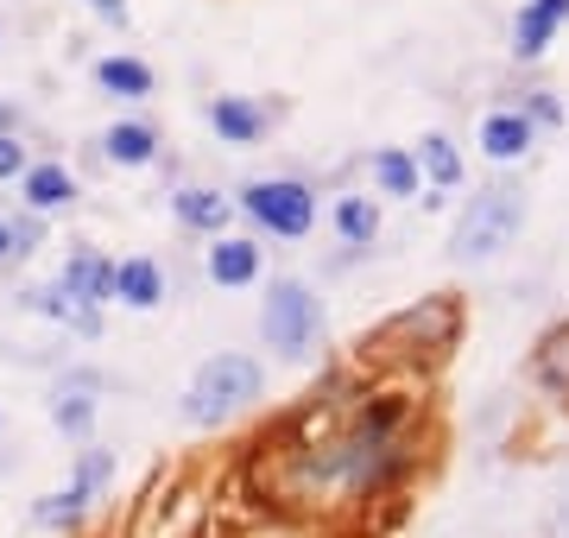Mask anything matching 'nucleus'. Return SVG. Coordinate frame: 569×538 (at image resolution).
<instances>
[{"label":"nucleus","instance_id":"f257e3e1","mask_svg":"<svg viewBox=\"0 0 569 538\" xmlns=\"http://www.w3.org/2000/svg\"><path fill=\"white\" fill-rule=\"evenodd\" d=\"M406 418L411 406L399 393L387 399H373L355 425H348L336 444H329L323 456H310L305 462V476L323 488V481H342L348 495H380L392 476H406V462H411V444H406Z\"/></svg>","mask_w":569,"mask_h":538},{"label":"nucleus","instance_id":"f03ea898","mask_svg":"<svg viewBox=\"0 0 569 538\" xmlns=\"http://www.w3.org/2000/svg\"><path fill=\"white\" fill-rule=\"evenodd\" d=\"M519 222H526V197L512 185H488L481 197H468L462 222H456V253L462 260H488V253H500L519 235Z\"/></svg>","mask_w":569,"mask_h":538},{"label":"nucleus","instance_id":"7ed1b4c3","mask_svg":"<svg viewBox=\"0 0 569 538\" xmlns=\"http://www.w3.org/2000/svg\"><path fill=\"white\" fill-rule=\"evenodd\" d=\"M260 330H266V342H272L279 355L305 361L310 342H317V330H323V311H317L310 286H298V279H272V286H266V305H260Z\"/></svg>","mask_w":569,"mask_h":538},{"label":"nucleus","instance_id":"20e7f679","mask_svg":"<svg viewBox=\"0 0 569 538\" xmlns=\"http://www.w3.org/2000/svg\"><path fill=\"white\" fill-rule=\"evenodd\" d=\"M247 399H260V361H247V355H216V361L190 380V406H183V412L197 418V425H216V418L241 412Z\"/></svg>","mask_w":569,"mask_h":538},{"label":"nucleus","instance_id":"39448f33","mask_svg":"<svg viewBox=\"0 0 569 538\" xmlns=\"http://www.w3.org/2000/svg\"><path fill=\"white\" fill-rule=\"evenodd\" d=\"M241 209L266 228V235H284V241H298V235L317 228V197H310L298 178H260V185H247Z\"/></svg>","mask_w":569,"mask_h":538},{"label":"nucleus","instance_id":"423d86ee","mask_svg":"<svg viewBox=\"0 0 569 538\" xmlns=\"http://www.w3.org/2000/svg\"><path fill=\"white\" fill-rule=\"evenodd\" d=\"M108 476H114V456H108V450H82L70 488H63V495H51L39 507V526H77V519L89 514V500L108 488Z\"/></svg>","mask_w":569,"mask_h":538},{"label":"nucleus","instance_id":"0eeeda50","mask_svg":"<svg viewBox=\"0 0 569 538\" xmlns=\"http://www.w3.org/2000/svg\"><path fill=\"white\" fill-rule=\"evenodd\" d=\"M563 20H569V0H531V7H519V20H512V51H519V58H538Z\"/></svg>","mask_w":569,"mask_h":538},{"label":"nucleus","instance_id":"6e6552de","mask_svg":"<svg viewBox=\"0 0 569 538\" xmlns=\"http://www.w3.org/2000/svg\"><path fill=\"white\" fill-rule=\"evenodd\" d=\"M96 393H102V380H96V373H70V380L58 387L51 418H58L70 437H89V425H96Z\"/></svg>","mask_w":569,"mask_h":538},{"label":"nucleus","instance_id":"1a4fd4ad","mask_svg":"<svg viewBox=\"0 0 569 538\" xmlns=\"http://www.w3.org/2000/svg\"><path fill=\"white\" fill-rule=\"evenodd\" d=\"M209 279H216V286H253V279H260V248L241 241V235H222V241L209 248Z\"/></svg>","mask_w":569,"mask_h":538},{"label":"nucleus","instance_id":"9d476101","mask_svg":"<svg viewBox=\"0 0 569 538\" xmlns=\"http://www.w3.org/2000/svg\"><path fill=\"white\" fill-rule=\"evenodd\" d=\"M209 127H216L228 146H253L266 133V114L247 102V96H216V102H209Z\"/></svg>","mask_w":569,"mask_h":538},{"label":"nucleus","instance_id":"9b49d317","mask_svg":"<svg viewBox=\"0 0 569 538\" xmlns=\"http://www.w3.org/2000/svg\"><path fill=\"white\" fill-rule=\"evenodd\" d=\"M108 298H121V305H133V311H152V305L164 298V272L152 267V260H121Z\"/></svg>","mask_w":569,"mask_h":538},{"label":"nucleus","instance_id":"f8f14e48","mask_svg":"<svg viewBox=\"0 0 569 538\" xmlns=\"http://www.w3.org/2000/svg\"><path fill=\"white\" fill-rule=\"evenodd\" d=\"M77 305H108V286H114V267H108L102 253H70V267L58 279Z\"/></svg>","mask_w":569,"mask_h":538},{"label":"nucleus","instance_id":"ddd939ff","mask_svg":"<svg viewBox=\"0 0 569 538\" xmlns=\"http://www.w3.org/2000/svg\"><path fill=\"white\" fill-rule=\"evenodd\" d=\"M171 209H178L183 228H203V235H216V228L234 216V203H228V197H216V190H203V185H183L178 197H171Z\"/></svg>","mask_w":569,"mask_h":538},{"label":"nucleus","instance_id":"4468645a","mask_svg":"<svg viewBox=\"0 0 569 538\" xmlns=\"http://www.w3.org/2000/svg\"><path fill=\"white\" fill-rule=\"evenodd\" d=\"M20 190H26V203L39 209V216H51V209H63L70 197H77V178H70L63 166H26Z\"/></svg>","mask_w":569,"mask_h":538},{"label":"nucleus","instance_id":"2eb2a0df","mask_svg":"<svg viewBox=\"0 0 569 538\" xmlns=\"http://www.w3.org/2000/svg\"><path fill=\"white\" fill-rule=\"evenodd\" d=\"M102 152L114 159V166H152V152H159V133L146 121H114L102 133Z\"/></svg>","mask_w":569,"mask_h":538},{"label":"nucleus","instance_id":"dca6fc26","mask_svg":"<svg viewBox=\"0 0 569 538\" xmlns=\"http://www.w3.org/2000/svg\"><path fill=\"white\" fill-rule=\"evenodd\" d=\"M481 146H488V159H519V152L531 146V121L519 114V108H500V114L481 121Z\"/></svg>","mask_w":569,"mask_h":538},{"label":"nucleus","instance_id":"f3484780","mask_svg":"<svg viewBox=\"0 0 569 538\" xmlns=\"http://www.w3.org/2000/svg\"><path fill=\"white\" fill-rule=\"evenodd\" d=\"M96 83H102L108 96H121V102H146V96H152V70H146L140 58H102L96 63Z\"/></svg>","mask_w":569,"mask_h":538},{"label":"nucleus","instance_id":"a211bd4d","mask_svg":"<svg viewBox=\"0 0 569 538\" xmlns=\"http://www.w3.org/2000/svg\"><path fill=\"white\" fill-rule=\"evenodd\" d=\"M411 159H418V166H425V178L437 190H456L462 185V152H456V146L443 140V133H425V140H418V152H411Z\"/></svg>","mask_w":569,"mask_h":538},{"label":"nucleus","instance_id":"6ab92c4d","mask_svg":"<svg viewBox=\"0 0 569 538\" xmlns=\"http://www.w3.org/2000/svg\"><path fill=\"white\" fill-rule=\"evenodd\" d=\"M373 178L387 197H418V159H411L406 146H380L373 152Z\"/></svg>","mask_w":569,"mask_h":538},{"label":"nucleus","instance_id":"aec40b11","mask_svg":"<svg viewBox=\"0 0 569 538\" xmlns=\"http://www.w3.org/2000/svg\"><path fill=\"white\" fill-rule=\"evenodd\" d=\"M336 235H342L348 248H367V241L380 235V209L367 203V197H342V203H336Z\"/></svg>","mask_w":569,"mask_h":538},{"label":"nucleus","instance_id":"412c9836","mask_svg":"<svg viewBox=\"0 0 569 538\" xmlns=\"http://www.w3.org/2000/svg\"><path fill=\"white\" fill-rule=\"evenodd\" d=\"M538 380H545L550 393H569V330H557L538 349Z\"/></svg>","mask_w":569,"mask_h":538},{"label":"nucleus","instance_id":"4be33fe9","mask_svg":"<svg viewBox=\"0 0 569 538\" xmlns=\"http://www.w3.org/2000/svg\"><path fill=\"white\" fill-rule=\"evenodd\" d=\"M32 305H39L44 317H63V323H77V330H96V317H89V305H77L63 286H51V291H32Z\"/></svg>","mask_w":569,"mask_h":538},{"label":"nucleus","instance_id":"5701e85b","mask_svg":"<svg viewBox=\"0 0 569 538\" xmlns=\"http://www.w3.org/2000/svg\"><path fill=\"white\" fill-rule=\"evenodd\" d=\"M26 166H32L26 146L13 140V133H0V185H7V178H26Z\"/></svg>","mask_w":569,"mask_h":538},{"label":"nucleus","instance_id":"b1692460","mask_svg":"<svg viewBox=\"0 0 569 538\" xmlns=\"http://www.w3.org/2000/svg\"><path fill=\"white\" fill-rule=\"evenodd\" d=\"M89 7H96V13H102V20L127 26V0H89Z\"/></svg>","mask_w":569,"mask_h":538},{"label":"nucleus","instance_id":"393cba45","mask_svg":"<svg viewBox=\"0 0 569 538\" xmlns=\"http://www.w3.org/2000/svg\"><path fill=\"white\" fill-rule=\"evenodd\" d=\"M526 121H557V102H550V96H531V114Z\"/></svg>","mask_w":569,"mask_h":538},{"label":"nucleus","instance_id":"a878e982","mask_svg":"<svg viewBox=\"0 0 569 538\" xmlns=\"http://www.w3.org/2000/svg\"><path fill=\"white\" fill-rule=\"evenodd\" d=\"M7 253H20V241H13V222H0V260Z\"/></svg>","mask_w":569,"mask_h":538}]
</instances>
